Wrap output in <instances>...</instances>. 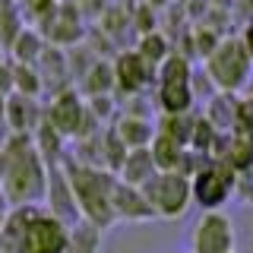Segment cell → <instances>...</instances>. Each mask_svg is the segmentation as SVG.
Segmentation results:
<instances>
[{
	"mask_svg": "<svg viewBox=\"0 0 253 253\" xmlns=\"http://www.w3.org/2000/svg\"><path fill=\"white\" fill-rule=\"evenodd\" d=\"M63 247V234L54 221H35L29 228V250L32 253H57Z\"/></svg>",
	"mask_w": 253,
	"mask_h": 253,
	"instance_id": "obj_1",
	"label": "cell"
},
{
	"mask_svg": "<svg viewBox=\"0 0 253 253\" xmlns=\"http://www.w3.org/2000/svg\"><path fill=\"white\" fill-rule=\"evenodd\" d=\"M212 73H215L221 83H234V79L244 73V54H241V47H237V44L221 47V54L212 60Z\"/></svg>",
	"mask_w": 253,
	"mask_h": 253,
	"instance_id": "obj_2",
	"label": "cell"
},
{
	"mask_svg": "<svg viewBox=\"0 0 253 253\" xmlns=\"http://www.w3.org/2000/svg\"><path fill=\"white\" fill-rule=\"evenodd\" d=\"M228 247V225L221 218H209L200 231V253H221Z\"/></svg>",
	"mask_w": 253,
	"mask_h": 253,
	"instance_id": "obj_3",
	"label": "cell"
},
{
	"mask_svg": "<svg viewBox=\"0 0 253 253\" xmlns=\"http://www.w3.org/2000/svg\"><path fill=\"white\" fill-rule=\"evenodd\" d=\"M76 187H79V196H83L85 209H89L95 218H105V200H101V193H98V180H95L92 174H79Z\"/></svg>",
	"mask_w": 253,
	"mask_h": 253,
	"instance_id": "obj_4",
	"label": "cell"
},
{
	"mask_svg": "<svg viewBox=\"0 0 253 253\" xmlns=\"http://www.w3.org/2000/svg\"><path fill=\"white\" fill-rule=\"evenodd\" d=\"M184 193H187V190H184V180H174V177L158 180V187H155V200L165 206V212H177Z\"/></svg>",
	"mask_w": 253,
	"mask_h": 253,
	"instance_id": "obj_5",
	"label": "cell"
},
{
	"mask_svg": "<svg viewBox=\"0 0 253 253\" xmlns=\"http://www.w3.org/2000/svg\"><path fill=\"white\" fill-rule=\"evenodd\" d=\"M54 121H57L63 130H73L76 121H79V108L73 98H63L60 105H54Z\"/></svg>",
	"mask_w": 253,
	"mask_h": 253,
	"instance_id": "obj_6",
	"label": "cell"
},
{
	"mask_svg": "<svg viewBox=\"0 0 253 253\" xmlns=\"http://www.w3.org/2000/svg\"><path fill=\"white\" fill-rule=\"evenodd\" d=\"M162 98H165V105H168V108L177 111V108L187 105V89H184L180 83H168V85H165V95H162Z\"/></svg>",
	"mask_w": 253,
	"mask_h": 253,
	"instance_id": "obj_7",
	"label": "cell"
},
{
	"mask_svg": "<svg viewBox=\"0 0 253 253\" xmlns=\"http://www.w3.org/2000/svg\"><path fill=\"white\" fill-rule=\"evenodd\" d=\"M121 73H124V85H139V79H142V67H139V60L136 57H124L121 60Z\"/></svg>",
	"mask_w": 253,
	"mask_h": 253,
	"instance_id": "obj_8",
	"label": "cell"
},
{
	"mask_svg": "<svg viewBox=\"0 0 253 253\" xmlns=\"http://www.w3.org/2000/svg\"><path fill=\"white\" fill-rule=\"evenodd\" d=\"M221 196V184L215 177H203V184H200V200L203 203H215Z\"/></svg>",
	"mask_w": 253,
	"mask_h": 253,
	"instance_id": "obj_9",
	"label": "cell"
},
{
	"mask_svg": "<svg viewBox=\"0 0 253 253\" xmlns=\"http://www.w3.org/2000/svg\"><path fill=\"white\" fill-rule=\"evenodd\" d=\"M155 155H158V162H162V165H171V162H174L171 142H168V139H162V142H158V146H155Z\"/></svg>",
	"mask_w": 253,
	"mask_h": 253,
	"instance_id": "obj_10",
	"label": "cell"
},
{
	"mask_svg": "<svg viewBox=\"0 0 253 253\" xmlns=\"http://www.w3.org/2000/svg\"><path fill=\"white\" fill-rule=\"evenodd\" d=\"M44 3L47 0H35V10H44Z\"/></svg>",
	"mask_w": 253,
	"mask_h": 253,
	"instance_id": "obj_11",
	"label": "cell"
},
{
	"mask_svg": "<svg viewBox=\"0 0 253 253\" xmlns=\"http://www.w3.org/2000/svg\"><path fill=\"white\" fill-rule=\"evenodd\" d=\"M250 42H253V35H250Z\"/></svg>",
	"mask_w": 253,
	"mask_h": 253,
	"instance_id": "obj_12",
	"label": "cell"
}]
</instances>
